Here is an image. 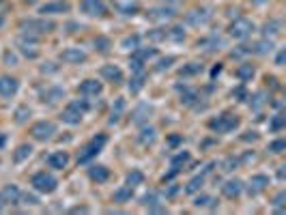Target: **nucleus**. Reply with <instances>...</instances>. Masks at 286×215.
Wrapping results in <instances>:
<instances>
[{"label": "nucleus", "mask_w": 286, "mask_h": 215, "mask_svg": "<svg viewBox=\"0 0 286 215\" xmlns=\"http://www.w3.org/2000/svg\"><path fill=\"white\" fill-rule=\"evenodd\" d=\"M86 112H88V103L84 101V99H75V101H71L69 106L63 110L61 119L67 123V125H77Z\"/></svg>", "instance_id": "f257e3e1"}, {"label": "nucleus", "mask_w": 286, "mask_h": 215, "mask_svg": "<svg viewBox=\"0 0 286 215\" xmlns=\"http://www.w3.org/2000/svg\"><path fill=\"white\" fill-rule=\"evenodd\" d=\"M106 142H108V136H106V134L95 136V138L82 148V153L77 155V164H88V161L93 159V157H97V155L101 153V148L106 146Z\"/></svg>", "instance_id": "f03ea898"}, {"label": "nucleus", "mask_w": 286, "mask_h": 215, "mask_svg": "<svg viewBox=\"0 0 286 215\" xmlns=\"http://www.w3.org/2000/svg\"><path fill=\"white\" fill-rule=\"evenodd\" d=\"M19 28H22L26 35H32V37H39V35H48L56 28L54 22H50V19H26V22L19 24Z\"/></svg>", "instance_id": "7ed1b4c3"}, {"label": "nucleus", "mask_w": 286, "mask_h": 215, "mask_svg": "<svg viewBox=\"0 0 286 215\" xmlns=\"http://www.w3.org/2000/svg\"><path fill=\"white\" fill-rule=\"evenodd\" d=\"M209 127L217 134H228V132H232V129L239 127V116L230 114V112H224V114H219L217 119H213L209 123Z\"/></svg>", "instance_id": "20e7f679"}, {"label": "nucleus", "mask_w": 286, "mask_h": 215, "mask_svg": "<svg viewBox=\"0 0 286 215\" xmlns=\"http://www.w3.org/2000/svg\"><path fill=\"white\" fill-rule=\"evenodd\" d=\"M30 183L37 192H41V194H52L58 187V181L52 177L50 172H37L35 177L30 179Z\"/></svg>", "instance_id": "39448f33"}, {"label": "nucleus", "mask_w": 286, "mask_h": 215, "mask_svg": "<svg viewBox=\"0 0 286 215\" xmlns=\"http://www.w3.org/2000/svg\"><path fill=\"white\" fill-rule=\"evenodd\" d=\"M252 32H254V22H250V19H245V17H237L235 22L228 26V35L235 39H245V37H250Z\"/></svg>", "instance_id": "423d86ee"}, {"label": "nucleus", "mask_w": 286, "mask_h": 215, "mask_svg": "<svg viewBox=\"0 0 286 215\" xmlns=\"http://www.w3.org/2000/svg\"><path fill=\"white\" fill-rule=\"evenodd\" d=\"M30 134H32V138H35V140L45 142V140H50L52 136L56 134V125H54V123H50V121H39V123H35V125L30 127Z\"/></svg>", "instance_id": "0eeeda50"}, {"label": "nucleus", "mask_w": 286, "mask_h": 215, "mask_svg": "<svg viewBox=\"0 0 286 215\" xmlns=\"http://www.w3.org/2000/svg\"><path fill=\"white\" fill-rule=\"evenodd\" d=\"M80 9L86 13V15H90V17H103L108 13V9L103 6L101 0H82Z\"/></svg>", "instance_id": "6e6552de"}, {"label": "nucleus", "mask_w": 286, "mask_h": 215, "mask_svg": "<svg viewBox=\"0 0 286 215\" xmlns=\"http://www.w3.org/2000/svg\"><path fill=\"white\" fill-rule=\"evenodd\" d=\"M140 205H142V207H146L148 211H155V213L166 211L164 207L159 205V194H157V192H148V194H144V196L140 198Z\"/></svg>", "instance_id": "1a4fd4ad"}, {"label": "nucleus", "mask_w": 286, "mask_h": 215, "mask_svg": "<svg viewBox=\"0 0 286 215\" xmlns=\"http://www.w3.org/2000/svg\"><path fill=\"white\" fill-rule=\"evenodd\" d=\"M67 11H69V2H65V0H54V2L39 6V13H43V15H54V13H67Z\"/></svg>", "instance_id": "9d476101"}, {"label": "nucleus", "mask_w": 286, "mask_h": 215, "mask_svg": "<svg viewBox=\"0 0 286 215\" xmlns=\"http://www.w3.org/2000/svg\"><path fill=\"white\" fill-rule=\"evenodd\" d=\"M99 73H101V77H106V80L112 82V84L123 82V71L116 67V65H103V67L99 69Z\"/></svg>", "instance_id": "9b49d317"}, {"label": "nucleus", "mask_w": 286, "mask_h": 215, "mask_svg": "<svg viewBox=\"0 0 286 215\" xmlns=\"http://www.w3.org/2000/svg\"><path fill=\"white\" fill-rule=\"evenodd\" d=\"M187 161H190V153H187V151H181L179 155H174V157H172V164H170L172 170H170V174H168V177H164V183H168V181H170L174 174L181 172V168H183Z\"/></svg>", "instance_id": "f8f14e48"}, {"label": "nucleus", "mask_w": 286, "mask_h": 215, "mask_svg": "<svg viewBox=\"0 0 286 215\" xmlns=\"http://www.w3.org/2000/svg\"><path fill=\"white\" fill-rule=\"evenodd\" d=\"M17 88H19V84L15 77H9V75L0 77V95L2 97H13L17 93Z\"/></svg>", "instance_id": "ddd939ff"}, {"label": "nucleus", "mask_w": 286, "mask_h": 215, "mask_svg": "<svg viewBox=\"0 0 286 215\" xmlns=\"http://www.w3.org/2000/svg\"><path fill=\"white\" fill-rule=\"evenodd\" d=\"M101 82H97V80H84L80 84V95L82 97H97V95H101Z\"/></svg>", "instance_id": "4468645a"}, {"label": "nucleus", "mask_w": 286, "mask_h": 215, "mask_svg": "<svg viewBox=\"0 0 286 215\" xmlns=\"http://www.w3.org/2000/svg\"><path fill=\"white\" fill-rule=\"evenodd\" d=\"M267 185H269V179L265 177V174H256V177H252V181H250V187H248L250 196H258V194H261V192L267 190Z\"/></svg>", "instance_id": "2eb2a0df"}, {"label": "nucleus", "mask_w": 286, "mask_h": 215, "mask_svg": "<svg viewBox=\"0 0 286 215\" xmlns=\"http://www.w3.org/2000/svg\"><path fill=\"white\" fill-rule=\"evenodd\" d=\"M61 58L65 63H71V65H80V63H84L86 61V54L80 50V48H69V50H65L63 54H61Z\"/></svg>", "instance_id": "dca6fc26"}, {"label": "nucleus", "mask_w": 286, "mask_h": 215, "mask_svg": "<svg viewBox=\"0 0 286 215\" xmlns=\"http://www.w3.org/2000/svg\"><path fill=\"white\" fill-rule=\"evenodd\" d=\"M243 192V183L239 179H232V181H226V183L222 185V194L226 198H237L239 194Z\"/></svg>", "instance_id": "f3484780"}, {"label": "nucleus", "mask_w": 286, "mask_h": 215, "mask_svg": "<svg viewBox=\"0 0 286 215\" xmlns=\"http://www.w3.org/2000/svg\"><path fill=\"white\" fill-rule=\"evenodd\" d=\"M114 6L119 13H123V15H136V13L140 11V4L136 2V0H116Z\"/></svg>", "instance_id": "a211bd4d"}, {"label": "nucleus", "mask_w": 286, "mask_h": 215, "mask_svg": "<svg viewBox=\"0 0 286 215\" xmlns=\"http://www.w3.org/2000/svg\"><path fill=\"white\" fill-rule=\"evenodd\" d=\"M187 22H190L192 26H203L207 24L211 19V13L207 11V9H196V11H192V13H187Z\"/></svg>", "instance_id": "6ab92c4d"}, {"label": "nucleus", "mask_w": 286, "mask_h": 215, "mask_svg": "<svg viewBox=\"0 0 286 215\" xmlns=\"http://www.w3.org/2000/svg\"><path fill=\"white\" fill-rule=\"evenodd\" d=\"M67 161H69V155L63 153V151H58V153H52L50 157H48V166L54 168V170H63V168L67 166Z\"/></svg>", "instance_id": "aec40b11"}, {"label": "nucleus", "mask_w": 286, "mask_h": 215, "mask_svg": "<svg viewBox=\"0 0 286 215\" xmlns=\"http://www.w3.org/2000/svg\"><path fill=\"white\" fill-rule=\"evenodd\" d=\"M88 177L97 181V183H106V181L110 179V170L106 166H90L88 168Z\"/></svg>", "instance_id": "412c9836"}, {"label": "nucleus", "mask_w": 286, "mask_h": 215, "mask_svg": "<svg viewBox=\"0 0 286 215\" xmlns=\"http://www.w3.org/2000/svg\"><path fill=\"white\" fill-rule=\"evenodd\" d=\"M144 80H146V73H144V69H140V71H134V75H132V82H129V90L132 93H140L142 86H144Z\"/></svg>", "instance_id": "4be33fe9"}, {"label": "nucleus", "mask_w": 286, "mask_h": 215, "mask_svg": "<svg viewBox=\"0 0 286 215\" xmlns=\"http://www.w3.org/2000/svg\"><path fill=\"white\" fill-rule=\"evenodd\" d=\"M211 168H213V164L209 166V168H205V172L203 174H198V177H194L190 183H187V187H185V192L187 194H194V192H198L200 187H203V183H205V177H207V172H211Z\"/></svg>", "instance_id": "5701e85b"}, {"label": "nucleus", "mask_w": 286, "mask_h": 215, "mask_svg": "<svg viewBox=\"0 0 286 215\" xmlns=\"http://www.w3.org/2000/svg\"><path fill=\"white\" fill-rule=\"evenodd\" d=\"M2 196L6 200V205H17L19 203V196H22V192L17 190L15 185H6L2 190Z\"/></svg>", "instance_id": "b1692460"}, {"label": "nucleus", "mask_w": 286, "mask_h": 215, "mask_svg": "<svg viewBox=\"0 0 286 215\" xmlns=\"http://www.w3.org/2000/svg\"><path fill=\"white\" fill-rule=\"evenodd\" d=\"M179 93H181V101H183V103H187V106H192V103L198 99V90H194V88L179 86Z\"/></svg>", "instance_id": "393cba45"}, {"label": "nucleus", "mask_w": 286, "mask_h": 215, "mask_svg": "<svg viewBox=\"0 0 286 215\" xmlns=\"http://www.w3.org/2000/svg\"><path fill=\"white\" fill-rule=\"evenodd\" d=\"M132 196H134V187L125 185V187H121V190L114 192V203H129Z\"/></svg>", "instance_id": "a878e982"}, {"label": "nucleus", "mask_w": 286, "mask_h": 215, "mask_svg": "<svg viewBox=\"0 0 286 215\" xmlns=\"http://www.w3.org/2000/svg\"><path fill=\"white\" fill-rule=\"evenodd\" d=\"M30 153H32V146H30V144H22V146H17V151L13 153V161H15V164H22L24 159H28V157H30Z\"/></svg>", "instance_id": "bb28decb"}, {"label": "nucleus", "mask_w": 286, "mask_h": 215, "mask_svg": "<svg viewBox=\"0 0 286 215\" xmlns=\"http://www.w3.org/2000/svg\"><path fill=\"white\" fill-rule=\"evenodd\" d=\"M146 17L148 19H170V17H174V11L172 9H153L146 13Z\"/></svg>", "instance_id": "cd10ccee"}, {"label": "nucleus", "mask_w": 286, "mask_h": 215, "mask_svg": "<svg viewBox=\"0 0 286 215\" xmlns=\"http://www.w3.org/2000/svg\"><path fill=\"white\" fill-rule=\"evenodd\" d=\"M254 73H256V69L252 67V65H241V67L237 69V77H239L241 82L252 80V77H254Z\"/></svg>", "instance_id": "c85d7f7f"}, {"label": "nucleus", "mask_w": 286, "mask_h": 215, "mask_svg": "<svg viewBox=\"0 0 286 215\" xmlns=\"http://www.w3.org/2000/svg\"><path fill=\"white\" fill-rule=\"evenodd\" d=\"M63 97V88H48L41 93V101H48V103H54L56 99Z\"/></svg>", "instance_id": "c756f323"}, {"label": "nucleus", "mask_w": 286, "mask_h": 215, "mask_svg": "<svg viewBox=\"0 0 286 215\" xmlns=\"http://www.w3.org/2000/svg\"><path fill=\"white\" fill-rule=\"evenodd\" d=\"M125 183H127L129 187H136V185H142V183H144V174H142L140 170H132V172H129V174H127Z\"/></svg>", "instance_id": "7c9ffc66"}, {"label": "nucleus", "mask_w": 286, "mask_h": 215, "mask_svg": "<svg viewBox=\"0 0 286 215\" xmlns=\"http://www.w3.org/2000/svg\"><path fill=\"white\" fill-rule=\"evenodd\" d=\"M280 28H282V22L280 19H271V22H267L263 26V35H278V32H280Z\"/></svg>", "instance_id": "2f4dec72"}, {"label": "nucleus", "mask_w": 286, "mask_h": 215, "mask_svg": "<svg viewBox=\"0 0 286 215\" xmlns=\"http://www.w3.org/2000/svg\"><path fill=\"white\" fill-rule=\"evenodd\" d=\"M155 54H157V50H155V48H151V50H142V48H136L134 50V58H138V61H142V63H144V61H148V58H153Z\"/></svg>", "instance_id": "473e14b6"}, {"label": "nucleus", "mask_w": 286, "mask_h": 215, "mask_svg": "<svg viewBox=\"0 0 286 215\" xmlns=\"http://www.w3.org/2000/svg\"><path fill=\"white\" fill-rule=\"evenodd\" d=\"M194 205L196 207H209V209H215L217 207V200L213 196H207V194H203V196H198L196 200H194Z\"/></svg>", "instance_id": "72a5a7b5"}, {"label": "nucleus", "mask_w": 286, "mask_h": 215, "mask_svg": "<svg viewBox=\"0 0 286 215\" xmlns=\"http://www.w3.org/2000/svg\"><path fill=\"white\" fill-rule=\"evenodd\" d=\"M200 71H203V65H200V63H190V65H185V67L181 69V75L190 77V75H198Z\"/></svg>", "instance_id": "f704fd0d"}, {"label": "nucleus", "mask_w": 286, "mask_h": 215, "mask_svg": "<svg viewBox=\"0 0 286 215\" xmlns=\"http://www.w3.org/2000/svg\"><path fill=\"white\" fill-rule=\"evenodd\" d=\"M198 45H203V48H207L209 52H213V50H219L217 45H222V39H217L215 35H213V37H209V39H203V41H198Z\"/></svg>", "instance_id": "c9c22d12"}, {"label": "nucleus", "mask_w": 286, "mask_h": 215, "mask_svg": "<svg viewBox=\"0 0 286 215\" xmlns=\"http://www.w3.org/2000/svg\"><path fill=\"white\" fill-rule=\"evenodd\" d=\"M140 142H142V144H153V142H155V129L153 127H144V129H142V134H140Z\"/></svg>", "instance_id": "e433bc0d"}, {"label": "nucleus", "mask_w": 286, "mask_h": 215, "mask_svg": "<svg viewBox=\"0 0 286 215\" xmlns=\"http://www.w3.org/2000/svg\"><path fill=\"white\" fill-rule=\"evenodd\" d=\"M121 45L125 50H136V48H140V37L138 35H132V37H125L121 41Z\"/></svg>", "instance_id": "4c0bfd02"}, {"label": "nucleus", "mask_w": 286, "mask_h": 215, "mask_svg": "<svg viewBox=\"0 0 286 215\" xmlns=\"http://www.w3.org/2000/svg\"><path fill=\"white\" fill-rule=\"evenodd\" d=\"M284 125H286V116H284V114H276L274 121L269 123V129H271V132H280Z\"/></svg>", "instance_id": "58836bf2"}, {"label": "nucleus", "mask_w": 286, "mask_h": 215, "mask_svg": "<svg viewBox=\"0 0 286 215\" xmlns=\"http://www.w3.org/2000/svg\"><path fill=\"white\" fill-rule=\"evenodd\" d=\"M123 110H125V101L123 99H116V108H112V116H110V123H116L121 119Z\"/></svg>", "instance_id": "ea45409f"}, {"label": "nucleus", "mask_w": 286, "mask_h": 215, "mask_svg": "<svg viewBox=\"0 0 286 215\" xmlns=\"http://www.w3.org/2000/svg\"><path fill=\"white\" fill-rule=\"evenodd\" d=\"M168 39H172V41H183V39H185V30L181 28V26H174V28L168 30Z\"/></svg>", "instance_id": "a19ab883"}, {"label": "nucleus", "mask_w": 286, "mask_h": 215, "mask_svg": "<svg viewBox=\"0 0 286 215\" xmlns=\"http://www.w3.org/2000/svg\"><path fill=\"white\" fill-rule=\"evenodd\" d=\"M148 37H151L153 41H166V39H168V30L166 28H155V30L148 32Z\"/></svg>", "instance_id": "79ce46f5"}, {"label": "nucleus", "mask_w": 286, "mask_h": 215, "mask_svg": "<svg viewBox=\"0 0 286 215\" xmlns=\"http://www.w3.org/2000/svg\"><path fill=\"white\" fill-rule=\"evenodd\" d=\"M142 114H151V106H146V103H144V106H140L138 110H136L134 121H136V123H142V121L146 119V116H142Z\"/></svg>", "instance_id": "37998d69"}, {"label": "nucleus", "mask_w": 286, "mask_h": 215, "mask_svg": "<svg viewBox=\"0 0 286 215\" xmlns=\"http://www.w3.org/2000/svg\"><path fill=\"white\" fill-rule=\"evenodd\" d=\"M95 48L99 50V52H108L110 50V41H108L106 37H97L95 39Z\"/></svg>", "instance_id": "c03bdc74"}, {"label": "nucleus", "mask_w": 286, "mask_h": 215, "mask_svg": "<svg viewBox=\"0 0 286 215\" xmlns=\"http://www.w3.org/2000/svg\"><path fill=\"white\" fill-rule=\"evenodd\" d=\"M284 200H286V194L280 192V194L276 196V200H274V207H276V211H278V213H282V211H284Z\"/></svg>", "instance_id": "a18cd8bd"}, {"label": "nucleus", "mask_w": 286, "mask_h": 215, "mask_svg": "<svg viewBox=\"0 0 286 215\" xmlns=\"http://www.w3.org/2000/svg\"><path fill=\"white\" fill-rule=\"evenodd\" d=\"M284 148H286V142L284 140H276V142H271V144H269V151L271 153H282Z\"/></svg>", "instance_id": "49530a36"}, {"label": "nucleus", "mask_w": 286, "mask_h": 215, "mask_svg": "<svg viewBox=\"0 0 286 215\" xmlns=\"http://www.w3.org/2000/svg\"><path fill=\"white\" fill-rule=\"evenodd\" d=\"M232 97H237L239 101H245V99H248V90H245L243 86H239V88L232 90Z\"/></svg>", "instance_id": "de8ad7c7"}, {"label": "nucleus", "mask_w": 286, "mask_h": 215, "mask_svg": "<svg viewBox=\"0 0 286 215\" xmlns=\"http://www.w3.org/2000/svg\"><path fill=\"white\" fill-rule=\"evenodd\" d=\"M26 116H30V110H28V108H19L17 112H15V121H17V123H24Z\"/></svg>", "instance_id": "09e8293b"}, {"label": "nucleus", "mask_w": 286, "mask_h": 215, "mask_svg": "<svg viewBox=\"0 0 286 215\" xmlns=\"http://www.w3.org/2000/svg\"><path fill=\"white\" fill-rule=\"evenodd\" d=\"M19 200H22L24 205H39L37 196H32V194H22V196H19Z\"/></svg>", "instance_id": "8fccbe9b"}, {"label": "nucleus", "mask_w": 286, "mask_h": 215, "mask_svg": "<svg viewBox=\"0 0 286 215\" xmlns=\"http://www.w3.org/2000/svg\"><path fill=\"white\" fill-rule=\"evenodd\" d=\"M174 61H177V58H174V56H168V58H164V61H159V65H157V71H164V69H168V67H170V65H172Z\"/></svg>", "instance_id": "3c124183"}, {"label": "nucleus", "mask_w": 286, "mask_h": 215, "mask_svg": "<svg viewBox=\"0 0 286 215\" xmlns=\"http://www.w3.org/2000/svg\"><path fill=\"white\" fill-rule=\"evenodd\" d=\"M181 142H183L181 136H170V138H168V144H170V146H179Z\"/></svg>", "instance_id": "603ef678"}, {"label": "nucleus", "mask_w": 286, "mask_h": 215, "mask_svg": "<svg viewBox=\"0 0 286 215\" xmlns=\"http://www.w3.org/2000/svg\"><path fill=\"white\" fill-rule=\"evenodd\" d=\"M88 209L86 207H73V209H71V213H86Z\"/></svg>", "instance_id": "864d4df0"}, {"label": "nucleus", "mask_w": 286, "mask_h": 215, "mask_svg": "<svg viewBox=\"0 0 286 215\" xmlns=\"http://www.w3.org/2000/svg\"><path fill=\"white\" fill-rule=\"evenodd\" d=\"M177 192H179V187H177V185H172V187H170V190H168V192H166V196H174V194H177Z\"/></svg>", "instance_id": "5fc2aeb1"}, {"label": "nucleus", "mask_w": 286, "mask_h": 215, "mask_svg": "<svg viewBox=\"0 0 286 215\" xmlns=\"http://www.w3.org/2000/svg\"><path fill=\"white\" fill-rule=\"evenodd\" d=\"M219 71H222V65H217V67H213V71H211V77H215Z\"/></svg>", "instance_id": "6e6d98bb"}, {"label": "nucleus", "mask_w": 286, "mask_h": 215, "mask_svg": "<svg viewBox=\"0 0 286 215\" xmlns=\"http://www.w3.org/2000/svg\"><path fill=\"white\" fill-rule=\"evenodd\" d=\"M243 140H256V134L254 132H248V136H243Z\"/></svg>", "instance_id": "4d7b16f0"}, {"label": "nucleus", "mask_w": 286, "mask_h": 215, "mask_svg": "<svg viewBox=\"0 0 286 215\" xmlns=\"http://www.w3.org/2000/svg\"><path fill=\"white\" fill-rule=\"evenodd\" d=\"M6 207V200H4V196H2V192H0V211H2Z\"/></svg>", "instance_id": "13d9d810"}, {"label": "nucleus", "mask_w": 286, "mask_h": 215, "mask_svg": "<svg viewBox=\"0 0 286 215\" xmlns=\"http://www.w3.org/2000/svg\"><path fill=\"white\" fill-rule=\"evenodd\" d=\"M267 82H269L274 88H278V80H276V77H269V75H267Z\"/></svg>", "instance_id": "bf43d9fd"}, {"label": "nucleus", "mask_w": 286, "mask_h": 215, "mask_svg": "<svg viewBox=\"0 0 286 215\" xmlns=\"http://www.w3.org/2000/svg\"><path fill=\"white\" fill-rule=\"evenodd\" d=\"M278 65H282L284 63V52H280V54H278V61H276Z\"/></svg>", "instance_id": "052dcab7"}, {"label": "nucleus", "mask_w": 286, "mask_h": 215, "mask_svg": "<svg viewBox=\"0 0 286 215\" xmlns=\"http://www.w3.org/2000/svg\"><path fill=\"white\" fill-rule=\"evenodd\" d=\"M254 2H256V4H261V2H265V0H254Z\"/></svg>", "instance_id": "680f3d73"}, {"label": "nucleus", "mask_w": 286, "mask_h": 215, "mask_svg": "<svg viewBox=\"0 0 286 215\" xmlns=\"http://www.w3.org/2000/svg\"><path fill=\"white\" fill-rule=\"evenodd\" d=\"M2 24H4V19H2V17H0V26H2Z\"/></svg>", "instance_id": "e2e57ef3"}, {"label": "nucleus", "mask_w": 286, "mask_h": 215, "mask_svg": "<svg viewBox=\"0 0 286 215\" xmlns=\"http://www.w3.org/2000/svg\"><path fill=\"white\" fill-rule=\"evenodd\" d=\"M0 2H2V0H0Z\"/></svg>", "instance_id": "0e129e2a"}]
</instances>
